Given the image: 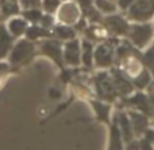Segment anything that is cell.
<instances>
[{
	"label": "cell",
	"mask_w": 154,
	"mask_h": 150,
	"mask_svg": "<svg viewBox=\"0 0 154 150\" xmlns=\"http://www.w3.org/2000/svg\"><path fill=\"white\" fill-rule=\"evenodd\" d=\"M153 35H154L153 24L149 23V22H145V23L131 24L127 37H128V39H130V42L133 43L137 49H145L152 42Z\"/></svg>",
	"instance_id": "1"
},
{
	"label": "cell",
	"mask_w": 154,
	"mask_h": 150,
	"mask_svg": "<svg viewBox=\"0 0 154 150\" xmlns=\"http://www.w3.org/2000/svg\"><path fill=\"white\" fill-rule=\"evenodd\" d=\"M95 88L96 93L99 96V100L106 103H111L119 97L116 92V88L114 85L112 77L108 72H100L95 77Z\"/></svg>",
	"instance_id": "2"
},
{
	"label": "cell",
	"mask_w": 154,
	"mask_h": 150,
	"mask_svg": "<svg viewBox=\"0 0 154 150\" xmlns=\"http://www.w3.org/2000/svg\"><path fill=\"white\" fill-rule=\"evenodd\" d=\"M127 16L137 23H145L154 18V0H137L127 10Z\"/></svg>",
	"instance_id": "3"
},
{
	"label": "cell",
	"mask_w": 154,
	"mask_h": 150,
	"mask_svg": "<svg viewBox=\"0 0 154 150\" xmlns=\"http://www.w3.org/2000/svg\"><path fill=\"white\" fill-rule=\"evenodd\" d=\"M115 49L109 43H99L93 53V64L100 69H107L114 65Z\"/></svg>",
	"instance_id": "4"
},
{
	"label": "cell",
	"mask_w": 154,
	"mask_h": 150,
	"mask_svg": "<svg viewBox=\"0 0 154 150\" xmlns=\"http://www.w3.org/2000/svg\"><path fill=\"white\" fill-rule=\"evenodd\" d=\"M34 50H35V46L31 41L23 39L20 42H18L15 45V47L12 49V53H11V57H10L11 64L22 65L24 62H27L32 57Z\"/></svg>",
	"instance_id": "5"
},
{
	"label": "cell",
	"mask_w": 154,
	"mask_h": 150,
	"mask_svg": "<svg viewBox=\"0 0 154 150\" xmlns=\"http://www.w3.org/2000/svg\"><path fill=\"white\" fill-rule=\"evenodd\" d=\"M109 75H111L114 85L116 88V92L119 96L127 97L134 92L133 81H131V78H128L125 75V72H122L120 69H112Z\"/></svg>",
	"instance_id": "6"
},
{
	"label": "cell",
	"mask_w": 154,
	"mask_h": 150,
	"mask_svg": "<svg viewBox=\"0 0 154 150\" xmlns=\"http://www.w3.org/2000/svg\"><path fill=\"white\" fill-rule=\"evenodd\" d=\"M126 104L130 106L131 108H134L135 111H139V112L145 114V115H147L150 118V116L153 115V104L152 102H150V97L146 96L145 93H142V92H137V93L131 95L130 97H126Z\"/></svg>",
	"instance_id": "7"
},
{
	"label": "cell",
	"mask_w": 154,
	"mask_h": 150,
	"mask_svg": "<svg viewBox=\"0 0 154 150\" xmlns=\"http://www.w3.org/2000/svg\"><path fill=\"white\" fill-rule=\"evenodd\" d=\"M64 62L69 66H79L81 64V43L79 39L68 41L64 46Z\"/></svg>",
	"instance_id": "8"
},
{
	"label": "cell",
	"mask_w": 154,
	"mask_h": 150,
	"mask_svg": "<svg viewBox=\"0 0 154 150\" xmlns=\"http://www.w3.org/2000/svg\"><path fill=\"white\" fill-rule=\"evenodd\" d=\"M104 24H106V27L111 32H114L115 35H120V37L127 35L128 30H130V24H128V22L126 20L123 16L118 15V14L107 15L106 19H104Z\"/></svg>",
	"instance_id": "9"
},
{
	"label": "cell",
	"mask_w": 154,
	"mask_h": 150,
	"mask_svg": "<svg viewBox=\"0 0 154 150\" xmlns=\"http://www.w3.org/2000/svg\"><path fill=\"white\" fill-rule=\"evenodd\" d=\"M128 118L131 121L133 124V130H134V135L135 138H141L142 135L146 133L147 129H150V122H149V116L145 114L139 112L135 110H130L127 111Z\"/></svg>",
	"instance_id": "10"
},
{
	"label": "cell",
	"mask_w": 154,
	"mask_h": 150,
	"mask_svg": "<svg viewBox=\"0 0 154 150\" xmlns=\"http://www.w3.org/2000/svg\"><path fill=\"white\" fill-rule=\"evenodd\" d=\"M41 50L43 54H46L48 57H50L58 66H64V54H62V47L61 43L58 41L54 39H48L45 42H42L41 45Z\"/></svg>",
	"instance_id": "11"
},
{
	"label": "cell",
	"mask_w": 154,
	"mask_h": 150,
	"mask_svg": "<svg viewBox=\"0 0 154 150\" xmlns=\"http://www.w3.org/2000/svg\"><path fill=\"white\" fill-rule=\"evenodd\" d=\"M107 150H125V141H123L122 133L118 126L116 115L114 114L112 121L109 123V135H108V145Z\"/></svg>",
	"instance_id": "12"
},
{
	"label": "cell",
	"mask_w": 154,
	"mask_h": 150,
	"mask_svg": "<svg viewBox=\"0 0 154 150\" xmlns=\"http://www.w3.org/2000/svg\"><path fill=\"white\" fill-rule=\"evenodd\" d=\"M116 115V121H118V126H119V130L122 133V137L125 143L130 142L135 138L134 135V130H133V124H131V121L128 118V114L125 112V111H118L115 112Z\"/></svg>",
	"instance_id": "13"
},
{
	"label": "cell",
	"mask_w": 154,
	"mask_h": 150,
	"mask_svg": "<svg viewBox=\"0 0 154 150\" xmlns=\"http://www.w3.org/2000/svg\"><path fill=\"white\" fill-rule=\"evenodd\" d=\"M91 103H92V107L99 121L106 124L111 123V106H109V103L101 102V100H92Z\"/></svg>",
	"instance_id": "14"
},
{
	"label": "cell",
	"mask_w": 154,
	"mask_h": 150,
	"mask_svg": "<svg viewBox=\"0 0 154 150\" xmlns=\"http://www.w3.org/2000/svg\"><path fill=\"white\" fill-rule=\"evenodd\" d=\"M131 81H133L134 88L142 91V89L150 87V84H152V73H150L146 68H142L137 75H134L133 77H131Z\"/></svg>",
	"instance_id": "15"
},
{
	"label": "cell",
	"mask_w": 154,
	"mask_h": 150,
	"mask_svg": "<svg viewBox=\"0 0 154 150\" xmlns=\"http://www.w3.org/2000/svg\"><path fill=\"white\" fill-rule=\"evenodd\" d=\"M93 53H95L93 43L84 39L81 42V64L85 68H91L93 65Z\"/></svg>",
	"instance_id": "16"
},
{
	"label": "cell",
	"mask_w": 154,
	"mask_h": 150,
	"mask_svg": "<svg viewBox=\"0 0 154 150\" xmlns=\"http://www.w3.org/2000/svg\"><path fill=\"white\" fill-rule=\"evenodd\" d=\"M12 35H10L7 29L2 24L0 26V60L8 54V51L12 47Z\"/></svg>",
	"instance_id": "17"
},
{
	"label": "cell",
	"mask_w": 154,
	"mask_h": 150,
	"mask_svg": "<svg viewBox=\"0 0 154 150\" xmlns=\"http://www.w3.org/2000/svg\"><path fill=\"white\" fill-rule=\"evenodd\" d=\"M24 34L27 35V39L29 41H34V39H39V38H48L51 35L50 30L46 29V27L42 26H31L27 27L26 32Z\"/></svg>",
	"instance_id": "18"
},
{
	"label": "cell",
	"mask_w": 154,
	"mask_h": 150,
	"mask_svg": "<svg viewBox=\"0 0 154 150\" xmlns=\"http://www.w3.org/2000/svg\"><path fill=\"white\" fill-rule=\"evenodd\" d=\"M8 30L11 31V34L15 35V37H20L26 32L27 30V23L24 19L16 18V19H11L8 22Z\"/></svg>",
	"instance_id": "19"
},
{
	"label": "cell",
	"mask_w": 154,
	"mask_h": 150,
	"mask_svg": "<svg viewBox=\"0 0 154 150\" xmlns=\"http://www.w3.org/2000/svg\"><path fill=\"white\" fill-rule=\"evenodd\" d=\"M95 7L100 14H106V15H111L115 14L118 10V4H115L112 0H95Z\"/></svg>",
	"instance_id": "20"
},
{
	"label": "cell",
	"mask_w": 154,
	"mask_h": 150,
	"mask_svg": "<svg viewBox=\"0 0 154 150\" xmlns=\"http://www.w3.org/2000/svg\"><path fill=\"white\" fill-rule=\"evenodd\" d=\"M0 10L4 16H12L19 12V5L16 0H0Z\"/></svg>",
	"instance_id": "21"
},
{
	"label": "cell",
	"mask_w": 154,
	"mask_h": 150,
	"mask_svg": "<svg viewBox=\"0 0 154 150\" xmlns=\"http://www.w3.org/2000/svg\"><path fill=\"white\" fill-rule=\"evenodd\" d=\"M54 34H56V37L58 39H64V41H72L76 37L75 29H72L69 26H56Z\"/></svg>",
	"instance_id": "22"
},
{
	"label": "cell",
	"mask_w": 154,
	"mask_h": 150,
	"mask_svg": "<svg viewBox=\"0 0 154 150\" xmlns=\"http://www.w3.org/2000/svg\"><path fill=\"white\" fill-rule=\"evenodd\" d=\"M142 64H143L145 68L154 76V46L143 54V57H142Z\"/></svg>",
	"instance_id": "23"
},
{
	"label": "cell",
	"mask_w": 154,
	"mask_h": 150,
	"mask_svg": "<svg viewBox=\"0 0 154 150\" xmlns=\"http://www.w3.org/2000/svg\"><path fill=\"white\" fill-rule=\"evenodd\" d=\"M23 16L26 18V20H30V22H32V23H37V22H39L41 18H42V12H41L39 8H30V10L24 11Z\"/></svg>",
	"instance_id": "24"
},
{
	"label": "cell",
	"mask_w": 154,
	"mask_h": 150,
	"mask_svg": "<svg viewBox=\"0 0 154 150\" xmlns=\"http://www.w3.org/2000/svg\"><path fill=\"white\" fill-rule=\"evenodd\" d=\"M42 5H43V10H45L48 14H53L58 10L60 0H43Z\"/></svg>",
	"instance_id": "25"
},
{
	"label": "cell",
	"mask_w": 154,
	"mask_h": 150,
	"mask_svg": "<svg viewBox=\"0 0 154 150\" xmlns=\"http://www.w3.org/2000/svg\"><path fill=\"white\" fill-rule=\"evenodd\" d=\"M42 4V0H20V5L24 10H30V8H39Z\"/></svg>",
	"instance_id": "26"
},
{
	"label": "cell",
	"mask_w": 154,
	"mask_h": 150,
	"mask_svg": "<svg viewBox=\"0 0 154 150\" xmlns=\"http://www.w3.org/2000/svg\"><path fill=\"white\" fill-rule=\"evenodd\" d=\"M125 150H141V146H139V141L138 138H134L133 141L125 143Z\"/></svg>",
	"instance_id": "27"
},
{
	"label": "cell",
	"mask_w": 154,
	"mask_h": 150,
	"mask_svg": "<svg viewBox=\"0 0 154 150\" xmlns=\"http://www.w3.org/2000/svg\"><path fill=\"white\" fill-rule=\"evenodd\" d=\"M137 0H118V7L123 11H127Z\"/></svg>",
	"instance_id": "28"
},
{
	"label": "cell",
	"mask_w": 154,
	"mask_h": 150,
	"mask_svg": "<svg viewBox=\"0 0 154 150\" xmlns=\"http://www.w3.org/2000/svg\"><path fill=\"white\" fill-rule=\"evenodd\" d=\"M39 23H41V26H42V27H46V29H49L50 26H53V18H51L50 15H42Z\"/></svg>",
	"instance_id": "29"
},
{
	"label": "cell",
	"mask_w": 154,
	"mask_h": 150,
	"mask_svg": "<svg viewBox=\"0 0 154 150\" xmlns=\"http://www.w3.org/2000/svg\"><path fill=\"white\" fill-rule=\"evenodd\" d=\"M79 2V4H80V7H81V10H82V12H85L87 10H89L91 7H93V2L95 0H77Z\"/></svg>",
	"instance_id": "30"
}]
</instances>
